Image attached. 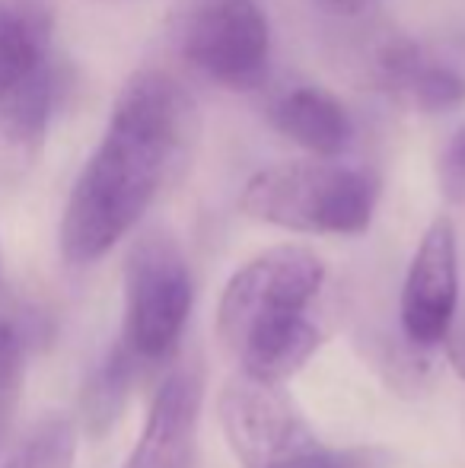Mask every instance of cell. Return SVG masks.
Wrapping results in <instances>:
<instances>
[{
  "label": "cell",
  "instance_id": "6da1fadb",
  "mask_svg": "<svg viewBox=\"0 0 465 468\" xmlns=\"http://www.w3.org/2000/svg\"><path fill=\"white\" fill-rule=\"evenodd\" d=\"M198 134L201 112L185 83L160 68L137 70L64 204L58 233L64 261L83 268L106 259L185 169Z\"/></svg>",
  "mask_w": 465,
  "mask_h": 468
},
{
  "label": "cell",
  "instance_id": "7a4b0ae2",
  "mask_svg": "<svg viewBox=\"0 0 465 468\" xmlns=\"http://www.w3.org/2000/svg\"><path fill=\"white\" fill-rule=\"evenodd\" d=\"M383 182L373 169L338 160H287L242 186L239 210L259 223L312 236H360L370 229Z\"/></svg>",
  "mask_w": 465,
  "mask_h": 468
},
{
  "label": "cell",
  "instance_id": "3957f363",
  "mask_svg": "<svg viewBox=\"0 0 465 468\" xmlns=\"http://www.w3.org/2000/svg\"><path fill=\"white\" fill-rule=\"evenodd\" d=\"M195 303L192 268L169 233L141 236L124 261V315L115 341L137 367L173 357Z\"/></svg>",
  "mask_w": 465,
  "mask_h": 468
},
{
  "label": "cell",
  "instance_id": "277c9868",
  "mask_svg": "<svg viewBox=\"0 0 465 468\" xmlns=\"http://www.w3.org/2000/svg\"><path fill=\"white\" fill-rule=\"evenodd\" d=\"M175 48L207 80L236 93L265 83L271 23L259 0H185L173 16Z\"/></svg>",
  "mask_w": 465,
  "mask_h": 468
},
{
  "label": "cell",
  "instance_id": "5b68a950",
  "mask_svg": "<svg viewBox=\"0 0 465 468\" xmlns=\"http://www.w3.org/2000/svg\"><path fill=\"white\" fill-rule=\"evenodd\" d=\"M325 265L303 246H274L255 255L227 281L217 306V335L230 351L255 328L287 315H303L319 296Z\"/></svg>",
  "mask_w": 465,
  "mask_h": 468
},
{
  "label": "cell",
  "instance_id": "8992f818",
  "mask_svg": "<svg viewBox=\"0 0 465 468\" xmlns=\"http://www.w3.org/2000/svg\"><path fill=\"white\" fill-rule=\"evenodd\" d=\"M217 418L242 468H274L319 443L284 388L242 373L220 388Z\"/></svg>",
  "mask_w": 465,
  "mask_h": 468
},
{
  "label": "cell",
  "instance_id": "52a82bcc",
  "mask_svg": "<svg viewBox=\"0 0 465 468\" xmlns=\"http://www.w3.org/2000/svg\"><path fill=\"white\" fill-rule=\"evenodd\" d=\"M460 306V242L449 217H437L421 236L402 287V335L417 347L443 345Z\"/></svg>",
  "mask_w": 465,
  "mask_h": 468
},
{
  "label": "cell",
  "instance_id": "ba28073f",
  "mask_svg": "<svg viewBox=\"0 0 465 468\" xmlns=\"http://www.w3.org/2000/svg\"><path fill=\"white\" fill-rule=\"evenodd\" d=\"M205 379L195 367H179L156 388L141 440L124 468H192Z\"/></svg>",
  "mask_w": 465,
  "mask_h": 468
},
{
  "label": "cell",
  "instance_id": "9c48e42d",
  "mask_svg": "<svg viewBox=\"0 0 465 468\" xmlns=\"http://www.w3.org/2000/svg\"><path fill=\"white\" fill-rule=\"evenodd\" d=\"M373 77L389 99L424 115H447L465 102V77L405 36H389L373 51Z\"/></svg>",
  "mask_w": 465,
  "mask_h": 468
},
{
  "label": "cell",
  "instance_id": "30bf717a",
  "mask_svg": "<svg viewBox=\"0 0 465 468\" xmlns=\"http://www.w3.org/2000/svg\"><path fill=\"white\" fill-rule=\"evenodd\" d=\"M55 64V10L48 0H0V105Z\"/></svg>",
  "mask_w": 465,
  "mask_h": 468
},
{
  "label": "cell",
  "instance_id": "8fae6325",
  "mask_svg": "<svg viewBox=\"0 0 465 468\" xmlns=\"http://www.w3.org/2000/svg\"><path fill=\"white\" fill-rule=\"evenodd\" d=\"M271 124L312 160H338L354 141L348 105L325 87H293L271 102Z\"/></svg>",
  "mask_w": 465,
  "mask_h": 468
},
{
  "label": "cell",
  "instance_id": "7c38bea8",
  "mask_svg": "<svg viewBox=\"0 0 465 468\" xmlns=\"http://www.w3.org/2000/svg\"><path fill=\"white\" fill-rule=\"evenodd\" d=\"M322 345V332L310 315H287L271 325H261L236 347V360L242 376L268 382V386H284L291 376H297L310 364V357Z\"/></svg>",
  "mask_w": 465,
  "mask_h": 468
},
{
  "label": "cell",
  "instance_id": "4fadbf2b",
  "mask_svg": "<svg viewBox=\"0 0 465 468\" xmlns=\"http://www.w3.org/2000/svg\"><path fill=\"white\" fill-rule=\"evenodd\" d=\"M137 373H141V367L122 347H109V354L102 357V364L96 367L87 388H83V424L93 437H102L118 420Z\"/></svg>",
  "mask_w": 465,
  "mask_h": 468
},
{
  "label": "cell",
  "instance_id": "5bb4252c",
  "mask_svg": "<svg viewBox=\"0 0 465 468\" xmlns=\"http://www.w3.org/2000/svg\"><path fill=\"white\" fill-rule=\"evenodd\" d=\"M373 360H376V370L383 373L386 386L398 395H421L434 386L437 379V364L434 351L430 347H417L408 338H379L373 347Z\"/></svg>",
  "mask_w": 465,
  "mask_h": 468
},
{
  "label": "cell",
  "instance_id": "9a60e30c",
  "mask_svg": "<svg viewBox=\"0 0 465 468\" xmlns=\"http://www.w3.org/2000/svg\"><path fill=\"white\" fill-rule=\"evenodd\" d=\"M77 427L64 414L38 420L0 468H74Z\"/></svg>",
  "mask_w": 465,
  "mask_h": 468
},
{
  "label": "cell",
  "instance_id": "2e32d148",
  "mask_svg": "<svg viewBox=\"0 0 465 468\" xmlns=\"http://www.w3.org/2000/svg\"><path fill=\"white\" fill-rule=\"evenodd\" d=\"M26 382V332L16 319L0 315V440L16 418Z\"/></svg>",
  "mask_w": 465,
  "mask_h": 468
},
{
  "label": "cell",
  "instance_id": "e0dca14e",
  "mask_svg": "<svg viewBox=\"0 0 465 468\" xmlns=\"http://www.w3.org/2000/svg\"><path fill=\"white\" fill-rule=\"evenodd\" d=\"M274 468H396V456L383 446H325L316 443Z\"/></svg>",
  "mask_w": 465,
  "mask_h": 468
},
{
  "label": "cell",
  "instance_id": "ac0fdd59",
  "mask_svg": "<svg viewBox=\"0 0 465 468\" xmlns=\"http://www.w3.org/2000/svg\"><path fill=\"white\" fill-rule=\"evenodd\" d=\"M437 186L449 204H465V124L453 131L437 163Z\"/></svg>",
  "mask_w": 465,
  "mask_h": 468
},
{
  "label": "cell",
  "instance_id": "d6986e66",
  "mask_svg": "<svg viewBox=\"0 0 465 468\" xmlns=\"http://www.w3.org/2000/svg\"><path fill=\"white\" fill-rule=\"evenodd\" d=\"M447 360H449V367L456 370V376L465 382V325H453L449 328V335H447Z\"/></svg>",
  "mask_w": 465,
  "mask_h": 468
},
{
  "label": "cell",
  "instance_id": "ffe728a7",
  "mask_svg": "<svg viewBox=\"0 0 465 468\" xmlns=\"http://www.w3.org/2000/svg\"><path fill=\"white\" fill-rule=\"evenodd\" d=\"M316 4H319V10H325L329 16L354 19V16H364L373 6V0H316Z\"/></svg>",
  "mask_w": 465,
  "mask_h": 468
}]
</instances>
